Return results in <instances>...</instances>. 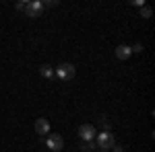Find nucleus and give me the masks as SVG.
Returning <instances> with one entry per match:
<instances>
[{
  "label": "nucleus",
  "mask_w": 155,
  "mask_h": 152,
  "mask_svg": "<svg viewBox=\"0 0 155 152\" xmlns=\"http://www.w3.org/2000/svg\"><path fill=\"white\" fill-rule=\"evenodd\" d=\"M85 152H89V150H93V140H89V142H85L83 146H81Z\"/></svg>",
  "instance_id": "10"
},
{
  "label": "nucleus",
  "mask_w": 155,
  "mask_h": 152,
  "mask_svg": "<svg viewBox=\"0 0 155 152\" xmlns=\"http://www.w3.org/2000/svg\"><path fill=\"white\" fill-rule=\"evenodd\" d=\"M46 146H48L50 150H62L64 140L60 138L58 134H52V136H48V140H46Z\"/></svg>",
  "instance_id": "4"
},
{
  "label": "nucleus",
  "mask_w": 155,
  "mask_h": 152,
  "mask_svg": "<svg viewBox=\"0 0 155 152\" xmlns=\"http://www.w3.org/2000/svg\"><path fill=\"white\" fill-rule=\"evenodd\" d=\"M97 146H99V148H104V150H110L112 146H116L114 136H112L110 132H101V134L97 136Z\"/></svg>",
  "instance_id": "3"
},
{
  "label": "nucleus",
  "mask_w": 155,
  "mask_h": 152,
  "mask_svg": "<svg viewBox=\"0 0 155 152\" xmlns=\"http://www.w3.org/2000/svg\"><path fill=\"white\" fill-rule=\"evenodd\" d=\"M25 4H27V2H17V11H23Z\"/></svg>",
  "instance_id": "13"
},
{
  "label": "nucleus",
  "mask_w": 155,
  "mask_h": 152,
  "mask_svg": "<svg viewBox=\"0 0 155 152\" xmlns=\"http://www.w3.org/2000/svg\"><path fill=\"white\" fill-rule=\"evenodd\" d=\"M141 17H143V19H149V17H151V8H149L147 4L141 6Z\"/></svg>",
  "instance_id": "9"
},
{
  "label": "nucleus",
  "mask_w": 155,
  "mask_h": 152,
  "mask_svg": "<svg viewBox=\"0 0 155 152\" xmlns=\"http://www.w3.org/2000/svg\"><path fill=\"white\" fill-rule=\"evenodd\" d=\"M39 74H41L44 78H48V80L54 78V70H52V66H41V68H39Z\"/></svg>",
  "instance_id": "8"
},
{
  "label": "nucleus",
  "mask_w": 155,
  "mask_h": 152,
  "mask_svg": "<svg viewBox=\"0 0 155 152\" xmlns=\"http://www.w3.org/2000/svg\"><path fill=\"white\" fill-rule=\"evenodd\" d=\"M101 152H107V150H101Z\"/></svg>",
  "instance_id": "15"
},
{
  "label": "nucleus",
  "mask_w": 155,
  "mask_h": 152,
  "mask_svg": "<svg viewBox=\"0 0 155 152\" xmlns=\"http://www.w3.org/2000/svg\"><path fill=\"white\" fill-rule=\"evenodd\" d=\"M79 136H81L85 142L93 140V136H95V128H93V126H89V123H85V126L79 128Z\"/></svg>",
  "instance_id": "5"
},
{
  "label": "nucleus",
  "mask_w": 155,
  "mask_h": 152,
  "mask_svg": "<svg viewBox=\"0 0 155 152\" xmlns=\"http://www.w3.org/2000/svg\"><path fill=\"white\" fill-rule=\"evenodd\" d=\"M130 51H137V54H141V51H143V45H141V43H137L134 47H130Z\"/></svg>",
  "instance_id": "11"
},
{
  "label": "nucleus",
  "mask_w": 155,
  "mask_h": 152,
  "mask_svg": "<svg viewBox=\"0 0 155 152\" xmlns=\"http://www.w3.org/2000/svg\"><path fill=\"white\" fill-rule=\"evenodd\" d=\"M130 54H132V51H130V47H128V45H118V47H116V58H118V60H128V58H130Z\"/></svg>",
  "instance_id": "7"
},
{
  "label": "nucleus",
  "mask_w": 155,
  "mask_h": 152,
  "mask_svg": "<svg viewBox=\"0 0 155 152\" xmlns=\"http://www.w3.org/2000/svg\"><path fill=\"white\" fill-rule=\"evenodd\" d=\"M41 4H44V8L46 6H56V0H48V2H41Z\"/></svg>",
  "instance_id": "12"
},
{
  "label": "nucleus",
  "mask_w": 155,
  "mask_h": 152,
  "mask_svg": "<svg viewBox=\"0 0 155 152\" xmlns=\"http://www.w3.org/2000/svg\"><path fill=\"white\" fill-rule=\"evenodd\" d=\"M54 76H58L60 80H72L74 78V66L68 64V62H64V64H60L58 68H56Z\"/></svg>",
  "instance_id": "1"
},
{
  "label": "nucleus",
  "mask_w": 155,
  "mask_h": 152,
  "mask_svg": "<svg viewBox=\"0 0 155 152\" xmlns=\"http://www.w3.org/2000/svg\"><path fill=\"white\" fill-rule=\"evenodd\" d=\"M112 148H114V152H124V148H122V146H112Z\"/></svg>",
  "instance_id": "14"
},
{
  "label": "nucleus",
  "mask_w": 155,
  "mask_h": 152,
  "mask_svg": "<svg viewBox=\"0 0 155 152\" xmlns=\"http://www.w3.org/2000/svg\"><path fill=\"white\" fill-rule=\"evenodd\" d=\"M44 11V4L39 2V0H33V2H27L25 4V8H23V12H25V17H31V19H35V17H39V12Z\"/></svg>",
  "instance_id": "2"
},
{
  "label": "nucleus",
  "mask_w": 155,
  "mask_h": 152,
  "mask_svg": "<svg viewBox=\"0 0 155 152\" xmlns=\"http://www.w3.org/2000/svg\"><path fill=\"white\" fill-rule=\"evenodd\" d=\"M35 132L39 134V136H46V134L50 132V121L44 119V117H39V119L35 121Z\"/></svg>",
  "instance_id": "6"
}]
</instances>
